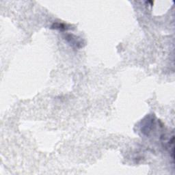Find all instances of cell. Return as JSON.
<instances>
[{
    "mask_svg": "<svg viewBox=\"0 0 175 175\" xmlns=\"http://www.w3.org/2000/svg\"><path fill=\"white\" fill-rule=\"evenodd\" d=\"M65 39L68 41L69 44L73 46V47H75L77 48H81L83 47V41L80 38H78L72 34H67L66 35Z\"/></svg>",
    "mask_w": 175,
    "mask_h": 175,
    "instance_id": "6da1fadb",
    "label": "cell"
},
{
    "mask_svg": "<svg viewBox=\"0 0 175 175\" xmlns=\"http://www.w3.org/2000/svg\"><path fill=\"white\" fill-rule=\"evenodd\" d=\"M53 27L55 28V29H58V30H65L68 29V28L66 27V25H65L64 24H53Z\"/></svg>",
    "mask_w": 175,
    "mask_h": 175,
    "instance_id": "7a4b0ae2",
    "label": "cell"
}]
</instances>
